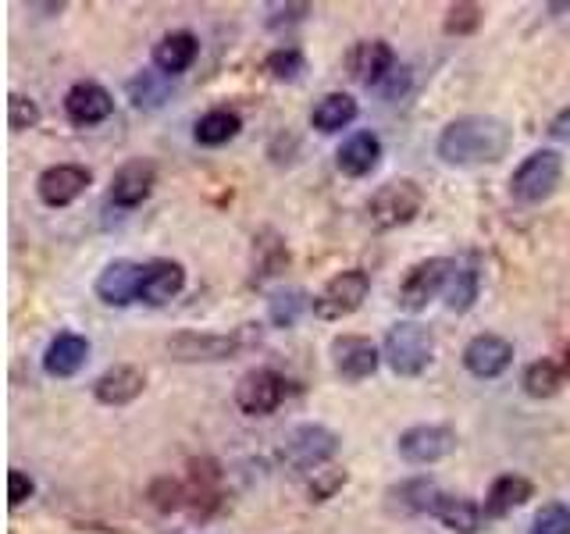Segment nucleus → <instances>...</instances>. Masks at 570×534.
<instances>
[{
    "mask_svg": "<svg viewBox=\"0 0 570 534\" xmlns=\"http://www.w3.org/2000/svg\"><path fill=\"white\" fill-rule=\"evenodd\" d=\"M513 142V129L503 118L492 115H463L450 121L439 136V157L453 168H474V165H495L507 157Z\"/></svg>",
    "mask_w": 570,
    "mask_h": 534,
    "instance_id": "obj_1",
    "label": "nucleus"
},
{
    "mask_svg": "<svg viewBox=\"0 0 570 534\" xmlns=\"http://www.w3.org/2000/svg\"><path fill=\"white\" fill-rule=\"evenodd\" d=\"M432 353H435V335L424 325H417V320L392 325L382 346L385 364L392 367V374H400V378H417V374H424L428 364H432Z\"/></svg>",
    "mask_w": 570,
    "mask_h": 534,
    "instance_id": "obj_2",
    "label": "nucleus"
},
{
    "mask_svg": "<svg viewBox=\"0 0 570 534\" xmlns=\"http://www.w3.org/2000/svg\"><path fill=\"white\" fill-rule=\"evenodd\" d=\"M257 325H243L232 335H210V332H178L168 338V353L183 364H200V360H232L246 346H254Z\"/></svg>",
    "mask_w": 570,
    "mask_h": 534,
    "instance_id": "obj_3",
    "label": "nucleus"
},
{
    "mask_svg": "<svg viewBox=\"0 0 570 534\" xmlns=\"http://www.w3.org/2000/svg\"><path fill=\"white\" fill-rule=\"evenodd\" d=\"M335 449H338L335 432H328V427H321V424H299L282 438L278 459L299 474H307V471L317 474V467H325V463L335 456Z\"/></svg>",
    "mask_w": 570,
    "mask_h": 534,
    "instance_id": "obj_4",
    "label": "nucleus"
},
{
    "mask_svg": "<svg viewBox=\"0 0 570 534\" xmlns=\"http://www.w3.org/2000/svg\"><path fill=\"white\" fill-rule=\"evenodd\" d=\"M367 293H371L367 271H361V267H350V271H338L335 278L325 281V289L311 299V310L321 320H343V317H350V314H356L364 307Z\"/></svg>",
    "mask_w": 570,
    "mask_h": 534,
    "instance_id": "obj_5",
    "label": "nucleus"
},
{
    "mask_svg": "<svg viewBox=\"0 0 570 534\" xmlns=\"http://www.w3.org/2000/svg\"><path fill=\"white\" fill-rule=\"evenodd\" d=\"M560 175H563V157L557 150H534L510 175V196L521 204H542L560 186Z\"/></svg>",
    "mask_w": 570,
    "mask_h": 534,
    "instance_id": "obj_6",
    "label": "nucleus"
},
{
    "mask_svg": "<svg viewBox=\"0 0 570 534\" xmlns=\"http://www.w3.org/2000/svg\"><path fill=\"white\" fill-rule=\"evenodd\" d=\"M453 275H456V260H450V257H428V260L414 264L406 271L396 303H400L403 310H410V314H421L439 293L450 289Z\"/></svg>",
    "mask_w": 570,
    "mask_h": 534,
    "instance_id": "obj_7",
    "label": "nucleus"
},
{
    "mask_svg": "<svg viewBox=\"0 0 570 534\" xmlns=\"http://www.w3.org/2000/svg\"><path fill=\"white\" fill-rule=\"evenodd\" d=\"M424 207V192L414 178H392L379 192L371 196L367 214L379 228H400L406 221H414Z\"/></svg>",
    "mask_w": 570,
    "mask_h": 534,
    "instance_id": "obj_8",
    "label": "nucleus"
},
{
    "mask_svg": "<svg viewBox=\"0 0 570 534\" xmlns=\"http://www.w3.org/2000/svg\"><path fill=\"white\" fill-rule=\"evenodd\" d=\"M285 399V378L272 367H257L246 370L239 385H236V406L246 417H267L275 414Z\"/></svg>",
    "mask_w": 570,
    "mask_h": 534,
    "instance_id": "obj_9",
    "label": "nucleus"
},
{
    "mask_svg": "<svg viewBox=\"0 0 570 534\" xmlns=\"http://www.w3.org/2000/svg\"><path fill=\"white\" fill-rule=\"evenodd\" d=\"M396 449L406 463L428 467V463H439L450 453H456V432L445 424H417V427H406L400 435Z\"/></svg>",
    "mask_w": 570,
    "mask_h": 534,
    "instance_id": "obj_10",
    "label": "nucleus"
},
{
    "mask_svg": "<svg viewBox=\"0 0 570 534\" xmlns=\"http://www.w3.org/2000/svg\"><path fill=\"white\" fill-rule=\"evenodd\" d=\"M332 364L343 382H364L379 370L382 353L364 335H338L332 343Z\"/></svg>",
    "mask_w": 570,
    "mask_h": 534,
    "instance_id": "obj_11",
    "label": "nucleus"
},
{
    "mask_svg": "<svg viewBox=\"0 0 570 534\" xmlns=\"http://www.w3.org/2000/svg\"><path fill=\"white\" fill-rule=\"evenodd\" d=\"M89 182H94L89 168H82V165H53V168H47L40 175L36 192H40V200L47 207H68L89 189Z\"/></svg>",
    "mask_w": 570,
    "mask_h": 534,
    "instance_id": "obj_12",
    "label": "nucleus"
},
{
    "mask_svg": "<svg viewBox=\"0 0 570 534\" xmlns=\"http://www.w3.org/2000/svg\"><path fill=\"white\" fill-rule=\"evenodd\" d=\"M186 289V267L178 260H147L142 264V281H139V303H150V307H165L178 293Z\"/></svg>",
    "mask_w": 570,
    "mask_h": 534,
    "instance_id": "obj_13",
    "label": "nucleus"
},
{
    "mask_svg": "<svg viewBox=\"0 0 570 534\" xmlns=\"http://www.w3.org/2000/svg\"><path fill=\"white\" fill-rule=\"evenodd\" d=\"M513 364V346L503 335H474L468 346H463V367H468L474 378H499L507 367Z\"/></svg>",
    "mask_w": 570,
    "mask_h": 534,
    "instance_id": "obj_14",
    "label": "nucleus"
},
{
    "mask_svg": "<svg viewBox=\"0 0 570 534\" xmlns=\"http://www.w3.org/2000/svg\"><path fill=\"white\" fill-rule=\"evenodd\" d=\"M346 68L356 82L364 86H382L392 71H396V53L385 40H361L346 58Z\"/></svg>",
    "mask_w": 570,
    "mask_h": 534,
    "instance_id": "obj_15",
    "label": "nucleus"
},
{
    "mask_svg": "<svg viewBox=\"0 0 570 534\" xmlns=\"http://www.w3.org/2000/svg\"><path fill=\"white\" fill-rule=\"evenodd\" d=\"M154 178H157V168L150 165V160H142V157L125 160V165L111 178V204L121 207V210L139 207L150 196Z\"/></svg>",
    "mask_w": 570,
    "mask_h": 534,
    "instance_id": "obj_16",
    "label": "nucleus"
},
{
    "mask_svg": "<svg viewBox=\"0 0 570 534\" xmlns=\"http://www.w3.org/2000/svg\"><path fill=\"white\" fill-rule=\"evenodd\" d=\"M139 281H142V264L136 260H115L107 264L97 278V296L107 307H129L139 299Z\"/></svg>",
    "mask_w": 570,
    "mask_h": 534,
    "instance_id": "obj_17",
    "label": "nucleus"
},
{
    "mask_svg": "<svg viewBox=\"0 0 570 534\" xmlns=\"http://www.w3.org/2000/svg\"><path fill=\"white\" fill-rule=\"evenodd\" d=\"M115 100L100 82H76L65 93V115L76 125H100L104 118H111Z\"/></svg>",
    "mask_w": 570,
    "mask_h": 534,
    "instance_id": "obj_18",
    "label": "nucleus"
},
{
    "mask_svg": "<svg viewBox=\"0 0 570 534\" xmlns=\"http://www.w3.org/2000/svg\"><path fill=\"white\" fill-rule=\"evenodd\" d=\"M142 388H147V378H142V370L132 367V364H115L107 367L97 385H94V396L104 403V406H125L142 396Z\"/></svg>",
    "mask_w": 570,
    "mask_h": 534,
    "instance_id": "obj_19",
    "label": "nucleus"
},
{
    "mask_svg": "<svg viewBox=\"0 0 570 534\" xmlns=\"http://www.w3.org/2000/svg\"><path fill=\"white\" fill-rule=\"evenodd\" d=\"M379 160H382V139L374 136V132H353L343 142V147H338V154H335L338 171L350 175V178L371 175L374 168H379Z\"/></svg>",
    "mask_w": 570,
    "mask_h": 534,
    "instance_id": "obj_20",
    "label": "nucleus"
},
{
    "mask_svg": "<svg viewBox=\"0 0 570 534\" xmlns=\"http://www.w3.org/2000/svg\"><path fill=\"white\" fill-rule=\"evenodd\" d=\"M196 53H200V43H196V36L178 29V32H168L160 36V40L154 43V65L160 76H183V71L196 61Z\"/></svg>",
    "mask_w": 570,
    "mask_h": 534,
    "instance_id": "obj_21",
    "label": "nucleus"
},
{
    "mask_svg": "<svg viewBox=\"0 0 570 534\" xmlns=\"http://www.w3.org/2000/svg\"><path fill=\"white\" fill-rule=\"evenodd\" d=\"M86 356H89L86 338L61 332L43 353V370L50 374V378H71V374H79L86 367Z\"/></svg>",
    "mask_w": 570,
    "mask_h": 534,
    "instance_id": "obj_22",
    "label": "nucleus"
},
{
    "mask_svg": "<svg viewBox=\"0 0 570 534\" xmlns=\"http://www.w3.org/2000/svg\"><path fill=\"white\" fill-rule=\"evenodd\" d=\"M432 516L442 527H450L456 534H478L481 531V506L471 503V498H460V495L442 492L432 506Z\"/></svg>",
    "mask_w": 570,
    "mask_h": 534,
    "instance_id": "obj_23",
    "label": "nucleus"
},
{
    "mask_svg": "<svg viewBox=\"0 0 570 534\" xmlns=\"http://www.w3.org/2000/svg\"><path fill=\"white\" fill-rule=\"evenodd\" d=\"M531 492H534V485H531L528 477H521V474L495 477L489 495H485V516H507V513H513L517 506L528 503Z\"/></svg>",
    "mask_w": 570,
    "mask_h": 534,
    "instance_id": "obj_24",
    "label": "nucleus"
},
{
    "mask_svg": "<svg viewBox=\"0 0 570 534\" xmlns=\"http://www.w3.org/2000/svg\"><path fill=\"white\" fill-rule=\"evenodd\" d=\"M356 115H361V107H356L350 93H328L314 103L311 125L317 132H338V129H346V125H353Z\"/></svg>",
    "mask_w": 570,
    "mask_h": 534,
    "instance_id": "obj_25",
    "label": "nucleus"
},
{
    "mask_svg": "<svg viewBox=\"0 0 570 534\" xmlns=\"http://www.w3.org/2000/svg\"><path fill=\"white\" fill-rule=\"evenodd\" d=\"M243 129V121L236 111H225V107H214V111H207L200 121H196L193 129V139L200 142V147H225L228 139H236Z\"/></svg>",
    "mask_w": 570,
    "mask_h": 534,
    "instance_id": "obj_26",
    "label": "nucleus"
},
{
    "mask_svg": "<svg viewBox=\"0 0 570 534\" xmlns=\"http://www.w3.org/2000/svg\"><path fill=\"white\" fill-rule=\"evenodd\" d=\"M289 264V249H285V243L275 236L272 228L261 231V236L254 239V281H267L275 278L282 267Z\"/></svg>",
    "mask_w": 570,
    "mask_h": 534,
    "instance_id": "obj_27",
    "label": "nucleus"
},
{
    "mask_svg": "<svg viewBox=\"0 0 570 534\" xmlns=\"http://www.w3.org/2000/svg\"><path fill=\"white\" fill-rule=\"evenodd\" d=\"M478 289H481V271L474 264H456V275L450 281V289H445V307L453 314H468L478 299Z\"/></svg>",
    "mask_w": 570,
    "mask_h": 534,
    "instance_id": "obj_28",
    "label": "nucleus"
},
{
    "mask_svg": "<svg viewBox=\"0 0 570 534\" xmlns=\"http://www.w3.org/2000/svg\"><path fill=\"white\" fill-rule=\"evenodd\" d=\"M563 367L552 360H539L524 370V392L531 399H552L563 388Z\"/></svg>",
    "mask_w": 570,
    "mask_h": 534,
    "instance_id": "obj_29",
    "label": "nucleus"
},
{
    "mask_svg": "<svg viewBox=\"0 0 570 534\" xmlns=\"http://www.w3.org/2000/svg\"><path fill=\"white\" fill-rule=\"evenodd\" d=\"M389 495H400V506H403L406 513H432L435 498H439L442 492L432 485V481L417 477V481H406V485H400V488H392Z\"/></svg>",
    "mask_w": 570,
    "mask_h": 534,
    "instance_id": "obj_30",
    "label": "nucleus"
},
{
    "mask_svg": "<svg viewBox=\"0 0 570 534\" xmlns=\"http://www.w3.org/2000/svg\"><path fill=\"white\" fill-rule=\"evenodd\" d=\"M531 534H570V510L563 503H549L534 513Z\"/></svg>",
    "mask_w": 570,
    "mask_h": 534,
    "instance_id": "obj_31",
    "label": "nucleus"
},
{
    "mask_svg": "<svg viewBox=\"0 0 570 534\" xmlns=\"http://www.w3.org/2000/svg\"><path fill=\"white\" fill-rule=\"evenodd\" d=\"M36 125H40V107L22 93H11L8 97V129L26 132V129H36Z\"/></svg>",
    "mask_w": 570,
    "mask_h": 534,
    "instance_id": "obj_32",
    "label": "nucleus"
},
{
    "mask_svg": "<svg viewBox=\"0 0 570 534\" xmlns=\"http://www.w3.org/2000/svg\"><path fill=\"white\" fill-rule=\"evenodd\" d=\"M267 71L275 79H296L303 71V53L296 47H282L275 53H267Z\"/></svg>",
    "mask_w": 570,
    "mask_h": 534,
    "instance_id": "obj_33",
    "label": "nucleus"
},
{
    "mask_svg": "<svg viewBox=\"0 0 570 534\" xmlns=\"http://www.w3.org/2000/svg\"><path fill=\"white\" fill-rule=\"evenodd\" d=\"M481 22V8L478 4H453L450 14H445V32L450 36H468L474 32Z\"/></svg>",
    "mask_w": 570,
    "mask_h": 534,
    "instance_id": "obj_34",
    "label": "nucleus"
},
{
    "mask_svg": "<svg viewBox=\"0 0 570 534\" xmlns=\"http://www.w3.org/2000/svg\"><path fill=\"white\" fill-rule=\"evenodd\" d=\"M129 97H132L136 107H142V103L154 107V103L165 100V86H157L154 71H142V76H136V79L129 82Z\"/></svg>",
    "mask_w": 570,
    "mask_h": 534,
    "instance_id": "obj_35",
    "label": "nucleus"
},
{
    "mask_svg": "<svg viewBox=\"0 0 570 534\" xmlns=\"http://www.w3.org/2000/svg\"><path fill=\"white\" fill-rule=\"evenodd\" d=\"M303 307H307V299H303V293L275 296V299H272V320H275V325H282V328H293Z\"/></svg>",
    "mask_w": 570,
    "mask_h": 534,
    "instance_id": "obj_36",
    "label": "nucleus"
},
{
    "mask_svg": "<svg viewBox=\"0 0 570 534\" xmlns=\"http://www.w3.org/2000/svg\"><path fill=\"white\" fill-rule=\"evenodd\" d=\"M343 485H346V471H338V467L317 471L314 474V485H311V498H314V503H325V498H332Z\"/></svg>",
    "mask_w": 570,
    "mask_h": 534,
    "instance_id": "obj_37",
    "label": "nucleus"
},
{
    "mask_svg": "<svg viewBox=\"0 0 570 534\" xmlns=\"http://www.w3.org/2000/svg\"><path fill=\"white\" fill-rule=\"evenodd\" d=\"M32 492H36V485H32V477L26 471H8V506L11 510L22 506Z\"/></svg>",
    "mask_w": 570,
    "mask_h": 534,
    "instance_id": "obj_38",
    "label": "nucleus"
},
{
    "mask_svg": "<svg viewBox=\"0 0 570 534\" xmlns=\"http://www.w3.org/2000/svg\"><path fill=\"white\" fill-rule=\"evenodd\" d=\"M406 82H410V68H396V71H392V76L382 82V97H385V100H396V97L403 93V89H406Z\"/></svg>",
    "mask_w": 570,
    "mask_h": 534,
    "instance_id": "obj_39",
    "label": "nucleus"
},
{
    "mask_svg": "<svg viewBox=\"0 0 570 534\" xmlns=\"http://www.w3.org/2000/svg\"><path fill=\"white\" fill-rule=\"evenodd\" d=\"M549 136L552 139H570V107H563V111L549 121Z\"/></svg>",
    "mask_w": 570,
    "mask_h": 534,
    "instance_id": "obj_40",
    "label": "nucleus"
},
{
    "mask_svg": "<svg viewBox=\"0 0 570 534\" xmlns=\"http://www.w3.org/2000/svg\"><path fill=\"white\" fill-rule=\"evenodd\" d=\"M563 378L570 382V346H567V353H563Z\"/></svg>",
    "mask_w": 570,
    "mask_h": 534,
    "instance_id": "obj_41",
    "label": "nucleus"
}]
</instances>
